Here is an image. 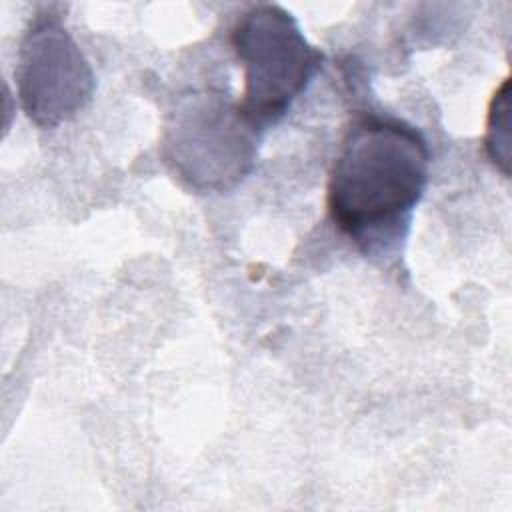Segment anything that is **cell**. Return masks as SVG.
Here are the masks:
<instances>
[{
  "mask_svg": "<svg viewBox=\"0 0 512 512\" xmlns=\"http://www.w3.org/2000/svg\"><path fill=\"white\" fill-rule=\"evenodd\" d=\"M484 150L492 164L504 174H510V82L508 78L496 88L486 118Z\"/></svg>",
  "mask_w": 512,
  "mask_h": 512,
  "instance_id": "obj_5",
  "label": "cell"
},
{
  "mask_svg": "<svg viewBox=\"0 0 512 512\" xmlns=\"http://www.w3.org/2000/svg\"><path fill=\"white\" fill-rule=\"evenodd\" d=\"M230 40L244 68V90L236 106L260 132L286 116L320 70L324 56L304 38L296 18L278 4L246 10L234 24Z\"/></svg>",
  "mask_w": 512,
  "mask_h": 512,
  "instance_id": "obj_2",
  "label": "cell"
},
{
  "mask_svg": "<svg viewBox=\"0 0 512 512\" xmlns=\"http://www.w3.org/2000/svg\"><path fill=\"white\" fill-rule=\"evenodd\" d=\"M430 168L426 138L380 114L356 118L334 158L326 204L332 222L366 254L404 238Z\"/></svg>",
  "mask_w": 512,
  "mask_h": 512,
  "instance_id": "obj_1",
  "label": "cell"
},
{
  "mask_svg": "<svg viewBox=\"0 0 512 512\" xmlns=\"http://www.w3.org/2000/svg\"><path fill=\"white\" fill-rule=\"evenodd\" d=\"M162 156L190 188L224 192L252 170L256 130L224 94L188 92L166 118Z\"/></svg>",
  "mask_w": 512,
  "mask_h": 512,
  "instance_id": "obj_3",
  "label": "cell"
},
{
  "mask_svg": "<svg viewBox=\"0 0 512 512\" xmlns=\"http://www.w3.org/2000/svg\"><path fill=\"white\" fill-rule=\"evenodd\" d=\"M18 98L38 128L74 118L94 94V72L58 16L42 12L28 24L16 64Z\"/></svg>",
  "mask_w": 512,
  "mask_h": 512,
  "instance_id": "obj_4",
  "label": "cell"
}]
</instances>
